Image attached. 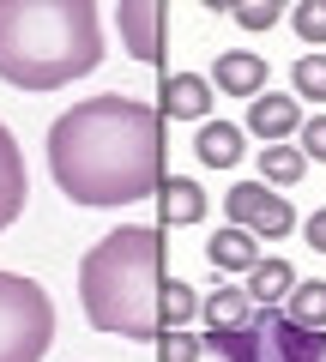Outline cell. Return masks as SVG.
Here are the masks:
<instances>
[{
	"label": "cell",
	"instance_id": "cell-1",
	"mask_svg": "<svg viewBox=\"0 0 326 362\" xmlns=\"http://www.w3.org/2000/svg\"><path fill=\"white\" fill-rule=\"evenodd\" d=\"M163 115L139 97H91L49 127V175L73 206H139L163 187Z\"/></svg>",
	"mask_w": 326,
	"mask_h": 362
},
{
	"label": "cell",
	"instance_id": "cell-2",
	"mask_svg": "<svg viewBox=\"0 0 326 362\" xmlns=\"http://www.w3.org/2000/svg\"><path fill=\"white\" fill-rule=\"evenodd\" d=\"M103 61V25L91 0H0V78L18 90H54Z\"/></svg>",
	"mask_w": 326,
	"mask_h": 362
},
{
	"label": "cell",
	"instance_id": "cell-3",
	"mask_svg": "<svg viewBox=\"0 0 326 362\" xmlns=\"http://www.w3.org/2000/svg\"><path fill=\"white\" fill-rule=\"evenodd\" d=\"M163 230L145 223H121L115 235L85 254L78 266V296H85V320L97 332H121V338H163L157 302H163Z\"/></svg>",
	"mask_w": 326,
	"mask_h": 362
},
{
	"label": "cell",
	"instance_id": "cell-4",
	"mask_svg": "<svg viewBox=\"0 0 326 362\" xmlns=\"http://www.w3.org/2000/svg\"><path fill=\"white\" fill-rule=\"evenodd\" d=\"M199 344L223 362H326V332L296 326L284 308H254L248 326L235 332H206Z\"/></svg>",
	"mask_w": 326,
	"mask_h": 362
},
{
	"label": "cell",
	"instance_id": "cell-5",
	"mask_svg": "<svg viewBox=\"0 0 326 362\" xmlns=\"http://www.w3.org/2000/svg\"><path fill=\"white\" fill-rule=\"evenodd\" d=\"M54 344V302L42 284L0 272V362H42Z\"/></svg>",
	"mask_w": 326,
	"mask_h": 362
},
{
	"label": "cell",
	"instance_id": "cell-6",
	"mask_svg": "<svg viewBox=\"0 0 326 362\" xmlns=\"http://www.w3.org/2000/svg\"><path fill=\"white\" fill-rule=\"evenodd\" d=\"M223 211H230V230L254 235V242H260V235H266V242H278V235L296 230V211H290L272 187H260V181H235L230 199H223Z\"/></svg>",
	"mask_w": 326,
	"mask_h": 362
},
{
	"label": "cell",
	"instance_id": "cell-7",
	"mask_svg": "<svg viewBox=\"0 0 326 362\" xmlns=\"http://www.w3.org/2000/svg\"><path fill=\"white\" fill-rule=\"evenodd\" d=\"M121 37H127V49L139 54V61L163 66V42H170V30H163V6H151V0L121 6Z\"/></svg>",
	"mask_w": 326,
	"mask_h": 362
},
{
	"label": "cell",
	"instance_id": "cell-8",
	"mask_svg": "<svg viewBox=\"0 0 326 362\" xmlns=\"http://www.w3.org/2000/svg\"><path fill=\"white\" fill-rule=\"evenodd\" d=\"M211 85H218L223 97H260L266 61H260V54H248V49H230V54L211 61Z\"/></svg>",
	"mask_w": 326,
	"mask_h": 362
},
{
	"label": "cell",
	"instance_id": "cell-9",
	"mask_svg": "<svg viewBox=\"0 0 326 362\" xmlns=\"http://www.w3.org/2000/svg\"><path fill=\"white\" fill-rule=\"evenodd\" d=\"M211 109V85L199 73H170L163 78V97H157V115H175V121H206Z\"/></svg>",
	"mask_w": 326,
	"mask_h": 362
},
{
	"label": "cell",
	"instance_id": "cell-10",
	"mask_svg": "<svg viewBox=\"0 0 326 362\" xmlns=\"http://www.w3.org/2000/svg\"><path fill=\"white\" fill-rule=\"evenodd\" d=\"M25 194H30V181H25V157H18V139L6 133V121H0V230L25 211Z\"/></svg>",
	"mask_w": 326,
	"mask_h": 362
},
{
	"label": "cell",
	"instance_id": "cell-11",
	"mask_svg": "<svg viewBox=\"0 0 326 362\" xmlns=\"http://www.w3.org/2000/svg\"><path fill=\"white\" fill-rule=\"evenodd\" d=\"M302 127V109L296 97H278V90H260V103L248 109V133H260L266 145H284V133Z\"/></svg>",
	"mask_w": 326,
	"mask_h": 362
},
{
	"label": "cell",
	"instance_id": "cell-12",
	"mask_svg": "<svg viewBox=\"0 0 326 362\" xmlns=\"http://www.w3.org/2000/svg\"><path fill=\"white\" fill-rule=\"evenodd\" d=\"M157 211H163V230H187V223H199V218H206V194H199V181L163 175V187H157Z\"/></svg>",
	"mask_w": 326,
	"mask_h": 362
},
{
	"label": "cell",
	"instance_id": "cell-13",
	"mask_svg": "<svg viewBox=\"0 0 326 362\" xmlns=\"http://www.w3.org/2000/svg\"><path fill=\"white\" fill-rule=\"evenodd\" d=\"M194 151H199V163H211V169H230L235 157H242V127H230V121H199V133H194Z\"/></svg>",
	"mask_w": 326,
	"mask_h": 362
},
{
	"label": "cell",
	"instance_id": "cell-14",
	"mask_svg": "<svg viewBox=\"0 0 326 362\" xmlns=\"http://www.w3.org/2000/svg\"><path fill=\"white\" fill-rule=\"evenodd\" d=\"M199 314H206V332H235V326L254 320V302L248 290H211V302H199Z\"/></svg>",
	"mask_w": 326,
	"mask_h": 362
},
{
	"label": "cell",
	"instance_id": "cell-15",
	"mask_svg": "<svg viewBox=\"0 0 326 362\" xmlns=\"http://www.w3.org/2000/svg\"><path fill=\"white\" fill-rule=\"evenodd\" d=\"M206 259H211V266H223V272H254V266H260V242L242 235V230H218V235H211V247H206Z\"/></svg>",
	"mask_w": 326,
	"mask_h": 362
},
{
	"label": "cell",
	"instance_id": "cell-16",
	"mask_svg": "<svg viewBox=\"0 0 326 362\" xmlns=\"http://www.w3.org/2000/svg\"><path fill=\"white\" fill-rule=\"evenodd\" d=\"M290 290H296V272H290L284 259H260V266L248 272V302H260V308H272V302H284Z\"/></svg>",
	"mask_w": 326,
	"mask_h": 362
},
{
	"label": "cell",
	"instance_id": "cell-17",
	"mask_svg": "<svg viewBox=\"0 0 326 362\" xmlns=\"http://www.w3.org/2000/svg\"><path fill=\"white\" fill-rule=\"evenodd\" d=\"M284 314L296 326H308V332H320V326H326V284H320V278L296 284V290H290V302H284Z\"/></svg>",
	"mask_w": 326,
	"mask_h": 362
},
{
	"label": "cell",
	"instance_id": "cell-18",
	"mask_svg": "<svg viewBox=\"0 0 326 362\" xmlns=\"http://www.w3.org/2000/svg\"><path fill=\"white\" fill-rule=\"evenodd\" d=\"M194 314H199V296L182 284V278H163V302H157V320H163V332H182Z\"/></svg>",
	"mask_w": 326,
	"mask_h": 362
},
{
	"label": "cell",
	"instance_id": "cell-19",
	"mask_svg": "<svg viewBox=\"0 0 326 362\" xmlns=\"http://www.w3.org/2000/svg\"><path fill=\"white\" fill-rule=\"evenodd\" d=\"M302 169H308V157L290 151V145H266V151H260V175H266V181H278V187L302 181Z\"/></svg>",
	"mask_w": 326,
	"mask_h": 362
},
{
	"label": "cell",
	"instance_id": "cell-20",
	"mask_svg": "<svg viewBox=\"0 0 326 362\" xmlns=\"http://www.w3.org/2000/svg\"><path fill=\"white\" fill-rule=\"evenodd\" d=\"M296 97H308V103H326V54H308V61H296Z\"/></svg>",
	"mask_w": 326,
	"mask_h": 362
},
{
	"label": "cell",
	"instance_id": "cell-21",
	"mask_svg": "<svg viewBox=\"0 0 326 362\" xmlns=\"http://www.w3.org/2000/svg\"><path fill=\"white\" fill-rule=\"evenodd\" d=\"M296 37L308 42V49L326 42V0H302V6H296Z\"/></svg>",
	"mask_w": 326,
	"mask_h": 362
},
{
	"label": "cell",
	"instance_id": "cell-22",
	"mask_svg": "<svg viewBox=\"0 0 326 362\" xmlns=\"http://www.w3.org/2000/svg\"><path fill=\"white\" fill-rule=\"evenodd\" d=\"M218 13H235V25H248V30H266V25H272L278 13H284V6H272V0H260V6H254V0L230 6V0H218Z\"/></svg>",
	"mask_w": 326,
	"mask_h": 362
},
{
	"label": "cell",
	"instance_id": "cell-23",
	"mask_svg": "<svg viewBox=\"0 0 326 362\" xmlns=\"http://www.w3.org/2000/svg\"><path fill=\"white\" fill-rule=\"evenodd\" d=\"M199 338H187V332H163L157 338V362H199Z\"/></svg>",
	"mask_w": 326,
	"mask_h": 362
},
{
	"label": "cell",
	"instance_id": "cell-24",
	"mask_svg": "<svg viewBox=\"0 0 326 362\" xmlns=\"http://www.w3.org/2000/svg\"><path fill=\"white\" fill-rule=\"evenodd\" d=\"M302 157H314V163H326V115H314L308 127H302Z\"/></svg>",
	"mask_w": 326,
	"mask_h": 362
},
{
	"label": "cell",
	"instance_id": "cell-25",
	"mask_svg": "<svg viewBox=\"0 0 326 362\" xmlns=\"http://www.w3.org/2000/svg\"><path fill=\"white\" fill-rule=\"evenodd\" d=\"M308 247H314V254H326V211H314V218H308Z\"/></svg>",
	"mask_w": 326,
	"mask_h": 362
}]
</instances>
